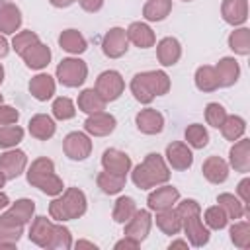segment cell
<instances>
[{
  "label": "cell",
  "instance_id": "f546056e",
  "mask_svg": "<svg viewBox=\"0 0 250 250\" xmlns=\"http://www.w3.org/2000/svg\"><path fill=\"white\" fill-rule=\"evenodd\" d=\"M59 45H61V49H64L70 55H80L88 49V43L78 29H64L59 35Z\"/></svg>",
  "mask_w": 250,
  "mask_h": 250
},
{
  "label": "cell",
  "instance_id": "5bb4252c",
  "mask_svg": "<svg viewBox=\"0 0 250 250\" xmlns=\"http://www.w3.org/2000/svg\"><path fill=\"white\" fill-rule=\"evenodd\" d=\"M166 162L174 168V170H188L193 164V154L191 148L182 143V141H174L166 146Z\"/></svg>",
  "mask_w": 250,
  "mask_h": 250
},
{
  "label": "cell",
  "instance_id": "484cf974",
  "mask_svg": "<svg viewBox=\"0 0 250 250\" xmlns=\"http://www.w3.org/2000/svg\"><path fill=\"white\" fill-rule=\"evenodd\" d=\"M217 76H219V82H221V88H229V86H234L238 76H240V66H238V61L232 59V57H223L217 66Z\"/></svg>",
  "mask_w": 250,
  "mask_h": 250
},
{
  "label": "cell",
  "instance_id": "c3c4849f",
  "mask_svg": "<svg viewBox=\"0 0 250 250\" xmlns=\"http://www.w3.org/2000/svg\"><path fill=\"white\" fill-rule=\"evenodd\" d=\"M18 119H20V111L16 107L0 104V125H12L18 123Z\"/></svg>",
  "mask_w": 250,
  "mask_h": 250
},
{
  "label": "cell",
  "instance_id": "816d5d0a",
  "mask_svg": "<svg viewBox=\"0 0 250 250\" xmlns=\"http://www.w3.org/2000/svg\"><path fill=\"white\" fill-rule=\"evenodd\" d=\"M139 244H141V242H137V240H133V238H129V236H123L121 240L115 242V248H117V250H123V248H125V250H135V248H139Z\"/></svg>",
  "mask_w": 250,
  "mask_h": 250
},
{
  "label": "cell",
  "instance_id": "9c48e42d",
  "mask_svg": "<svg viewBox=\"0 0 250 250\" xmlns=\"http://www.w3.org/2000/svg\"><path fill=\"white\" fill-rule=\"evenodd\" d=\"M127 49H129V39H127V33L123 27H111L102 39V51L109 59L123 57L127 53Z\"/></svg>",
  "mask_w": 250,
  "mask_h": 250
},
{
  "label": "cell",
  "instance_id": "44dd1931",
  "mask_svg": "<svg viewBox=\"0 0 250 250\" xmlns=\"http://www.w3.org/2000/svg\"><path fill=\"white\" fill-rule=\"evenodd\" d=\"M156 57L162 66H174L182 57V45L176 37H164L156 45Z\"/></svg>",
  "mask_w": 250,
  "mask_h": 250
},
{
  "label": "cell",
  "instance_id": "f5cc1de1",
  "mask_svg": "<svg viewBox=\"0 0 250 250\" xmlns=\"http://www.w3.org/2000/svg\"><path fill=\"white\" fill-rule=\"evenodd\" d=\"M51 2V6H55V8H68V6H72L76 0H49Z\"/></svg>",
  "mask_w": 250,
  "mask_h": 250
},
{
  "label": "cell",
  "instance_id": "ee69618b",
  "mask_svg": "<svg viewBox=\"0 0 250 250\" xmlns=\"http://www.w3.org/2000/svg\"><path fill=\"white\" fill-rule=\"evenodd\" d=\"M72 246V236H70V230L62 225H55L53 229V236H51V242L47 246V250H68Z\"/></svg>",
  "mask_w": 250,
  "mask_h": 250
},
{
  "label": "cell",
  "instance_id": "5b68a950",
  "mask_svg": "<svg viewBox=\"0 0 250 250\" xmlns=\"http://www.w3.org/2000/svg\"><path fill=\"white\" fill-rule=\"evenodd\" d=\"M27 182L47 195L62 193V180L55 174V164L47 156H39L27 168Z\"/></svg>",
  "mask_w": 250,
  "mask_h": 250
},
{
  "label": "cell",
  "instance_id": "9a60e30c",
  "mask_svg": "<svg viewBox=\"0 0 250 250\" xmlns=\"http://www.w3.org/2000/svg\"><path fill=\"white\" fill-rule=\"evenodd\" d=\"M180 199V191L174 186H160L154 191L148 193L146 203L150 211H162V209H170L178 203Z\"/></svg>",
  "mask_w": 250,
  "mask_h": 250
},
{
  "label": "cell",
  "instance_id": "4fadbf2b",
  "mask_svg": "<svg viewBox=\"0 0 250 250\" xmlns=\"http://www.w3.org/2000/svg\"><path fill=\"white\" fill-rule=\"evenodd\" d=\"M115 117L107 111H96V113H90L88 119L84 121V129L88 135H94V137H107L109 133H113L115 129Z\"/></svg>",
  "mask_w": 250,
  "mask_h": 250
},
{
  "label": "cell",
  "instance_id": "8992f818",
  "mask_svg": "<svg viewBox=\"0 0 250 250\" xmlns=\"http://www.w3.org/2000/svg\"><path fill=\"white\" fill-rule=\"evenodd\" d=\"M88 76V66L82 59L78 57H68V59H62L59 64H57V80L66 86V88H78L84 84Z\"/></svg>",
  "mask_w": 250,
  "mask_h": 250
},
{
  "label": "cell",
  "instance_id": "680465c9",
  "mask_svg": "<svg viewBox=\"0 0 250 250\" xmlns=\"http://www.w3.org/2000/svg\"><path fill=\"white\" fill-rule=\"evenodd\" d=\"M4 184H6V176H4V172L0 170V188H2Z\"/></svg>",
  "mask_w": 250,
  "mask_h": 250
},
{
  "label": "cell",
  "instance_id": "d6986e66",
  "mask_svg": "<svg viewBox=\"0 0 250 250\" xmlns=\"http://www.w3.org/2000/svg\"><path fill=\"white\" fill-rule=\"evenodd\" d=\"M20 57L23 59V62H25L27 68L41 70V68H45V66L49 64V61H51V49H49L45 43L37 41V43L29 45Z\"/></svg>",
  "mask_w": 250,
  "mask_h": 250
},
{
  "label": "cell",
  "instance_id": "db71d44e",
  "mask_svg": "<svg viewBox=\"0 0 250 250\" xmlns=\"http://www.w3.org/2000/svg\"><path fill=\"white\" fill-rule=\"evenodd\" d=\"M8 51H10V43L6 41V37H4V35H0V59H2V57H6V55H8Z\"/></svg>",
  "mask_w": 250,
  "mask_h": 250
},
{
  "label": "cell",
  "instance_id": "3957f363",
  "mask_svg": "<svg viewBox=\"0 0 250 250\" xmlns=\"http://www.w3.org/2000/svg\"><path fill=\"white\" fill-rule=\"evenodd\" d=\"M170 90V76L164 70L137 72L131 80V92L137 102L150 104L156 96H164Z\"/></svg>",
  "mask_w": 250,
  "mask_h": 250
},
{
  "label": "cell",
  "instance_id": "7c38bea8",
  "mask_svg": "<svg viewBox=\"0 0 250 250\" xmlns=\"http://www.w3.org/2000/svg\"><path fill=\"white\" fill-rule=\"evenodd\" d=\"M27 166V156L20 148H8L4 154H0V170L4 172L6 180L18 178Z\"/></svg>",
  "mask_w": 250,
  "mask_h": 250
},
{
  "label": "cell",
  "instance_id": "603a6c76",
  "mask_svg": "<svg viewBox=\"0 0 250 250\" xmlns=\"http://www.w3.org/2000/svg\"><path fill=\"white\" fill-rule=\"evenodd\" d=\"M53 229H55V225L51 223V219H47V217L41 215V217H35L33 219L27 236H29V240L33 244H37L41 248H47L49 242H51V236H53Z\"/></svg>",
  "mask_w": 250,
  "mask_h": 250
},
{
  "label": "cell",
  "instance_id": "ac0fdd59",
  "mask_svg": "<svg viewBox=\"0 0 250 250\" xmlns=\"http://www.w3.org/2000/svg\"><path fill=\"white\" fill-rule=\"evenodd\" d=\"M102 166L107 172L127 176V172L131 170V156L117 148H105L102 154Z\"/></svg>",
  "mask_w": 250,
  "mask_h": 250
},
{
  "label": "cell",
  "instance_id": "11a10c76",
  "mask_svg": "<svg viewBox=\"0 0 250 250\" xmlns=\"http://www.w3.org/2000/svg\"><path fill=\"white\" fill-rule=\"evenodd\" d=\"M74 246H76V248H92V250H96V248H98L94 242H88V240H78Z\"/></svg>",
  "mask_w": 250,
  "mask_h": 250
},
{
  "label": "cell",
  "instance_id": "4316f807",
  "mask_svg": "<svg viewBox=\"0 0 250 250\" xmlns=\"http://www.w3.org/2000/svg\"><path fill=\"white\" fill-rule=\"evenodd\" d=\"M201 172H203V176H205L207 182H211V184H223L229 178V164L221 156H209L203 162Z\"/></svg>",
  "mask_w": 250,
  "mask_h": 250
},
{
  "label": "cell",
  "instance_id": "8d00e7d4",
  "mask_svg": "<svg viewBox=\"0 0 250 250\" xmlns=\"http://www.w3.org/2000/svg\"><path fill=\"white\" fill-rule=\"evenodd\" d=\"M135 211H137V203H135V199L129 197V195H121V197H117V201H115V205H113V213H111V217H113L115 223L125 225V223L135 215Z\"/></svg>",
  "mask_w": 250,
  "mask_h": 250
},
{
  "label": "cell",
  "instance_id": "f907efd6",
  "mask_svg": "<svg viewBox=\"0 0 250 250\" xmlns=\"http://www.w3.org/2000/svg\"><path fill=\"white\" fill-rule=\"evenodd\" d=\"M78 4H80V8L82 10H86V12H98L102 6H104V0H76Z\"/></svg>",
  "mask_w": 250,
  "mask_h": 250
},
{
  "label": "cell",
  "instance_id": "836d02e7",
  "mask_svg": "<svg viewBox=\"0 0 250 250\" xmlns=\"http://www.w3.org/2000/svg\"><path fill=\"white\" fill-rule=\"evenodd\" d=\"M195 86L201 92H215V90H219L221 88V82H219V76H217L215 66H211V64L199 66L195 70Z\"/></svg>",
  "mask_w": 250,
  "mask_h": 250
},
{
  "label": "cell",
  "instance_id": "ba28073f",
  "mask_svg": "<svg viewBox=\"0 0 250 250\" xmlns=\"http://www.w3.org/2000/svg\"><path fill=\"white\" fill-rule=\"evenodd\" d=\"M62 150L70 160H84L92 152V141L82 131H72L62 141Z\"/></svg>",
  "mask_w": 250,
  "mask_h": 250
},
{
  "label": "cell",
  "instance_id": "8fae6325",
  "mask_svg": "<svg viewBox=\"0 0 250 250\" xmlns=\"http://www.w3.org/2000/svg\"><path fill=\"white\" fill-rule=\"evenodd\" d=\"M150 227H152V217H150V211L146 209H137L135 215L125 223V236L137 240V242H143L146 238V234L150 232Z\"/></svg>",
  "mask_w": 250,
  "mask_h": 250
},
{
  "label": "cell",
  "instance_id": "d590c367",
  "mask_svg": "<svg viewBox=\"0 0 250 250\" xmlns=\"http://www.w3.org/2000/svg\"><path fill=\"white\" fill-rule=\"evenodd\" d=\"M221 129V133H223V137L227 139V141H238L242 135H244V131H246V121L240 117V115H227V119L223 121V125L219 127Z\"/></svg>",
  "mask_w": 250,
  "mask_h": 250
},
{
  "label": "cell",
  "instance_id": "d6a6232c",
  "mask_svg": "<svg viewBox=\"0 0 250 250\" xmlns=\"http://www.w3.org/2000/svg\"><path fill=\"white\" fill-rule=\"evenodd\" d=\"M96 184H98V188H100L104 193H107V195H115V193H119V191L125 188V184H127V176H123V174H113V172L104 170V172L98 174Z\"/></svg>",
  "mask_w": 250,
  "mask_h": 250
},
{
  "label": "cell",
  "instance_id": "277c9868",
  "mask_svg": "<svg viewBox=\"0 0 250 250\" xmlns=\"http://www.w3.org/2000/svg\"><path fill=\"white\" fill-rule=\"evenodd\" d=\"M86 195L82 189L78 188H66L62 191V195L59 193V197L55 195V199L49 203V215L51 219L64 223V221H72V219H80L86 213Z\"/></svg>",
  "mask_w": 250,
  "mask_h": 250
},
{
  "label": "cell",
  "instance_id": "4dcf8cb0",
  "mask_svg": "<svg viewBox=\"0 0 250 250\" xmlns=\"http://www.w3.org/2000/svg\"><path fill=\"white\" fill-rule=\"evenodd\" d=\"M78 109L84 113H96V111H104L105 109V100L96 92V88H86L78 94Z\"/></svg>",
  "mask_w": 250,
  "mask_h": 250
},
{
  "label": "cell",
  "instance_id": "e575fe53",
  "mask_svg": "<svg viewBox=\"0 0 250 250\" xmlns=\"http://www.w3.org/2000/svg\"><path fill=\"white\" fill-rule=\"evenodd\" d=\"M172 12V0H148L143 6V18L146 21H162Z\"/></svg>",
  "mask_w": 250,
  "mask_h": 250
},
{
  "label": "cell",
  "instance_id": "ab89813d",
  "mask_svg": "<svg viewBox=\"0 0 250 250\" xmlns=\"http://www.w3.org/2000/svg\"><path fill=\"white\" fill-rule=\"evenodd\" d=\"M33 211H35V203L27 197H21L18 201H14L10 207H8V213L14 215L21 225H27L33 217Z\"/></svg>",
  "mask_w": 250,
  "mask_h": 250
},
{
  "label": "cell",
  "instance_id": "f6af8a7d",
  "mask_svg": "<svg viewBox=\"0 0 250 250\" xmlns=\"http://www.w3.org/2000/svg\"><path fill=\"white\" fill-rule=\"evenodd\" d=\"M53 115L57 117V119H61V121H66V119H72L74 115H76V105H74V102L70 100V98H66V96H61V98H57L55 102H53Z\"/></svg>",
  "mask_w": 250,
  "mask_h": 250
},
{
  "label": "cell",
  "instance_id": "f1b7e54d",
  "mask_svg": "<svg viewBox=\"0 0 250 250\" xmlns=\"http://www.w3.org/2000/svg\"><path fill=\"white\" fill-rule=\"evenodd\" d=\"M217 205H221L223 211L227 213V217L232 219V221L242 219V217L248 215V211H250V205H244V203H242L238 197H234L232 193H219Z\"/></svg>",
  "mask_w": 250,
  "mask_h": 250
},
{
  "label": "cell",
  "instance_id": "7bdbcfd3",
  "mask_svg": "<svg viewBox=\"0 0 250 250\" xmlns=\"http://www.w3.org/2000/svg\"><path fill=\"white\" fill-rule=\"evenodd\" d=\"M203 219H205L207 229H213V230H221V229H225L227 223H229V217H227V213L223 211L221 205L207 207L205 213H203Z\"/></svg>",
  "mask_w": 250,
  "mask_h": 250
},
{
  "label": "cell",
  "instance_id": "52a82bcc",
  "mask_svg": "<svg viewBox=\"0 0 250 250\" xmlns=\"http://www.w3.org/2000/svg\"><path fill=\"white\" fill-rule=\"evenodd\" d=\"M125 90V80L117 70H104L96 78V92L105 102H115Z\"/></svg>",
  "mask_w": 250,
  "mask_h": 250
},
{
  "label": "cell",
  "instance_id": "e0dca14e",
  "mask_svg": "<svg viewBox=\"0 0 250 250\" xmlns=\"http://www.w3.org/2000/svg\"><path fill=\"white\" fill-rule=\"evenodd\" d=\"M229 162L234 172H250V139H238L229 150Z\"/></svg>",
  "mask_w": 250,
  "mask_h": 250
},
{
  "label": "cell",
  "instance_id": "6da1fadb",
  "mask_svg": "<svg viewBox=\"0 0 250 250\" xmlns=\"http://www.w3.org/2000/svg\"><path fill=\"white\" fill-rule=\"evenodd\" d=\"M176 211L180 213L182 219V230L186 232V238L191 246L201 248L209 242V229L203 225L201 221V207L195 199H184L182 203H178Z\"/></svg>",
  "mask_w": 250,
  "mask_h": 250
},
{
  "label": "cell",
  "instance_id": "f35d334b",
  "mask_svg": "<svg viewBox=\"0 0 250 250\" xmlns=\"http://www.w3.org/2000/svg\"><path fill=\"white\" fill-rule=\"evenodd\" d=\"M184 135H186V141H188V145H189L191 148H203V146H207V143H209V133H207L205 125H201V123H191V125H188Z\"/></svg>",
  "mask_w": 250,
  "mask_h": 250
},
{
  "label": "cell",
  "instance_id": "681fc988",
  "mask_svg": "<svg viewBox=\"0 0 250 250\" xmlns=\"http://www.w3.org/2000/svg\"><path fill=\"white\" fill-rule=\"evenodd\" d=\"M236 191H238V195H240V201H242L244 205H250V180H248V178L240 180Z\"/></svg>",
  "mask_w": 250,
  "mask_h": 250
},
{
  "label": "cell",
  "instance_id": "2e32d148",
  "mask_svg": "<svg viewBox=\"0 0 250 250\" xmlns=\"http://www.w3.org/2000/svg\"><path fill=\"white\" fill-rule=\"evenodd\" d=\"M135 123H137V129L145 135H158L162 129H164V115L152 107H146V109H141L137 115H135Z\"/></svg>",
  "mask_w": 250,
  "mask_h": 250
},
{
  "label": "cell",
  "instance_id": "94428289",
  "mask_svg": "<svg viewBox=\"0 0 250 250\" xmlns=\"http://www.w3.org/2000/svg\"><path fill=\"white\" fill-rule=\"evenodd\" d=\"M2 100H4V98H2V94H0V104H2Z\"/></svg>",
  "mask_w": 250,
  "mask_h": 250
},
{
  "label": "cell",
  "instance_id": "74e56055",
  "mask_svg": "<svg viewBox=\"0 0 250 250\" xmlns=\"http://www.w3.org/2000/svg\"><path fill=\"white\" fill-rule=\"evenodd\" d=\"M229 47L236 55H250V29L248 27H238L229 35Z\"/></svg>",
  "mask_w": 250,
  "mask_h": 250
},
{
  "label": "cell",
  "instance_id": "b9f144b4",
  "mask_svg": "<svg viewBox=\"0 0 250 250\" xmlns=\"http://www.w3.org/2000/svg\"><path fill=\"white\" fill-rule=\"evenodd\" d=\"M23 139V129L20 125H2L0 127V148H14Z\"/></svg>",
  "mask_w": 250,
  "mask_h": 250
},
{
  "label": "cell",
  "instance_id": "ffe728a7",
  "mask_svg": "<svg viewBox=\"0 0 250 250\" xmlns=\"http://www.w3.org/2000/svg\"><path fill=\"white\" fill-rule=\"evenodd\" d=\"M221 16L230 25H242L248 20V0H223Z\"/></svg>",
  "mask_w": 250,
  "mask_h": 250
},
{
  "label": "cell",
  "instance_id": "bcb514c9",
  "mask_svg": "<svg viewBox=\"0 0 250 250\" xmlns=\"http://www.w3.org/2000/svg\"><path fill=\"white\" fill-rule=\"evenodd\" d=\"M227 115H229L227 109L221 104H217V102H211V104L205 105V121H207V125H211L215 129H219L223 125V121L227 119Z\"/></svg>",
  "mask_w": 250,
  "mask_h": 250
},
{
  "label": "cell",
  "instance_id": "1f68e13d",
  "mask_svg": "<svg viewBox=\"0 0 250 250\" xmlns=\"http://www.w3.org/2000/svg\"><path fill=\"white\" fill-rule=\"evenodd\" d=\"M156 227L164 232V234H178L182 230V219H180V213L170 207V209H162V211H156Z\"/></svg>",
  "mask_w": 250,
  "mask_h": 250
},
{
  "label": "cell",
  "instance_id": "6125c7cd",
  "mask_svg": "<svg viewBox=\"0 0 250 250\" xmlns=\"http://www.w3.org/2000/svg\"><path fill=\"white\" fill-rule=\"evenodd\" d=\"M184 2H191V0H184Z\"/></svg>",
  "mask_w": 250,
  "mask_h": 250
},
{
  "label": "cell",
  "instance_id": "91938a15",
  "mask_svg": "<svg viewBox=\"0 0 250 250\" xmlns=\"http://www.w3.org/2000/svg\"><path fill=\"white\" fill-rule=\"evenodd\" d=\"M4 82V66H2V62H0V84Z\"/></svg>",
  "mask_w": 250,
  "mask_h": 250
},
{
  "label": "cell",
  "instance_id": "60d3db41",
  "mask_svg": "<svg viewBox=\"0 0 250 250\" xmlns=\"http://www.w3.org/2000/svg\"><path fill=\"white\" fill-rule=\"evenodd\" d=\"M230 240L236 248L246 250L250 246V223L248 221H234L230 227Z\"/></svg>",
  "mask_w": 250,
  "mask_h": 250
},
{
  "label": "cell",
  "instance_id": "6f0895ef",
  "mask_svg": "<svg viewBox=\"0 0 250 250\" xmlns=\"http://www.w3.org/2000/svg\"><path fill=\"white\" fill-rule=\"evenodd\" d=\"M8 205H10V199H8V195L0 191V211H2V209H6Z\"/></svg>",
  "mask_w": 250,
  "mask_h": 250
},
{
  "label": "cell",
  "instance_id": "7402d4cb",
  "mask_svg": "<svg viewBox=\"0 0 250 250\" xmlns=\"http://www.w3.org/2000/svg\"><path fill=\"white\" fill-rule=\"evenodd\" d=\"M125 33H127V39H129L135 47H139V49H148V47H152V45L156 43L154 31H152L146 23H143V21H133V23L125 29Z\"/></svg>",
  "mask_w": 250,
  "mask_h": 250
},
{
  "label": "cell",
  "instance_id": "cb8c5ba5",
  "mask_svg": "<svg viewBox=\"0 0 250 250\" xmlns=\"http://www.w3.org/2000/svg\"><path fill=\"white\" fill-rule=\"evenodd\" d=\"M21 25V12L16 4L12 2H4L0 4V33L2 35H10L16 33Z\"/></svg>",
  "mask_w": 250,
  "mask_h": 250
},
{
  "label": "cell",
  "instance_id": "d4e9b609",
  "mask_svg": "<svg viewBox=\"0 0 250 250\" xmlns=\"http://www.w3.org/2000/svg\"><path fill=\"white\" fill-rule=\"evenodd\" d=\"M29 94L39 100V102H47L53 98L55 94V78L49 76L47 72H39L29 80Z\"/></svg>",
  "mask_w": 250,
  "mask_h": 250
},
{
  "label": "cell",
  "instance_id": "9f6ffc18",
  "mask_svg": "<svg viewBox=\"0 0 250 250\" xmlns=\"http://www.w3.org/2000/svg\"><path fill=\"white\" fill-rule=\"evenodd\" d=\"M188 240H172L170 242V250H174V248H188Z\"/></svg>",
  "mask_w": 250,
  "mask_h": 250
},
{
  "label": "cell",
  "instance_id": "30bf717a",
  "mask_svg": "<svg viewBox=\"0 0 250 250\" xmlns=\"http://www.w3.org/2000/svg\"><path fill=\"white\" fill-rule=\"evenodd\" d=\"M23 234V225L8 211L0 213V248H14Z\"/></svg>",
  "mask_w": 250,
  "mask_h": 250
},
{
  "label": "cell",
  "instance_id": "7dc6e473",
  "mask_svg": "<svg viewBox=\"0 0 250 250\" xmlns=\"http://www.w3.org/2000/svg\"><path fill=\"white\" fill-rule=\"evenodd\" d=\"M37 41H39V35H37L35 31L23 29V31H18V33L14 35V39H12V49H14L18 55H21L29 45H33V43H37Z\"/></svg>",
  "mask_w": 250,
  "mask_h": 250
},
{
  "label": "cell",
  "instance_id": "7a4b0ae2",
  "mask_svg": "<svg viewBox=\"0 0 250 250\" xmlns=\"http://www.w3.org/2000/svg\"><path fill=\"white\" fill-rule=\"evenodd\" d=\"M131 180L139 189H150L156 186H162L170 180V170L166 160L158 152H150L145 156V160L133 168Z\"/></svg>",
  "mask_w": 250,
  "mask_h": 250
},
{
  "label": "cell",
  "instance_id": "83f0119b",
  "mask_svg": "<svg viewBox=\"0 0 250 250\" xmlns=\"http://www.w3.org/2000/svg\"><path fill=\"white\" fill-rule=\"evenodd\" d=\"M55 131H57V125H55L53 117L47 115V113H37V115H33V117L29 119V133H31V137H35L37 141H47V139H51V137L55 135Z\"/></svg>",
  "mask_w": 250,
  "mask_h": 250
}]
</instances>
